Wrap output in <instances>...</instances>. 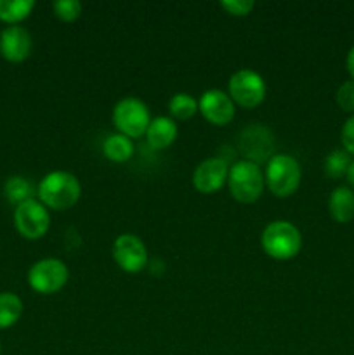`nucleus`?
<instances>
[{"label":"nucleus","instance_id":"nucleus-23","mask_svg":"<svg viewBox=\"0 0 354 355\" xmlns=\"http://www.w3.org/2000/svg\"><path fill=\"white\" fill-rule=\"evenodd\" d=\"M337 104L347 113H354V80H347L337 89Z\"/></svg>","mask_w":354,"mask_h":355},{"label":"nucleus","instance_id":"nucleus-5","mask_svg":"<svg viewBox=\"0 0 354 355\" xmlns=\"http://www.w3.org/2000/svg\"><path fill=\"white\" fill-rule=\"evenodd\" d=\"M113 123L118 128V134L130 139L141 137L151 123L148 106L137 97H124L115 104Z\"/></svg>","mask_w":354,"mask_h":355},{"label":"nucleus","instance_id":"nucleus-21","mask_svg":"<svg viewBox=\"0 0 354 355\" xmlns=\"http://www.w3.org/2000/svg\"><path fill=\"white\" fill-rule=\"evenodd\" d=\"M351 166L349 153L346 149H335L330 153L325 159V172L332 179H340L342 175H347V170Z\"/></svg>","mask_w":354,"mask_h":355},{"label":"nucleus","instance_id":"nucleus-25","mask_svg":"<svg viewBox=\"0 0 354 355\" xmlns=\"http://www.w3.org/2000/svg\"><path fill=\"white\" fill-rule=\"evenodd\" d=\"M342 144L344 149L351 155H354V114L344 123L342 128Z\"/></svg>","mask_w":354,"mask_h":355},{"label":"nucleus","instance_id":"nucleus-8","mask_svg":"<svg viewBox=\"0 0 354 355\" xmlns=\"http://www.w3.org/2000/svg\"><path fill=\"white\" fill-rule=\"evenodd\" d=\"M14 224L17 232L26 239H40L51 225V217L44 205L38 200H26L17 205L14 211Z\"/></svg>","mask_w":354,"mask_h":355},{"label":"nucleus","instance_id":"nucleus-13","mask_svg":"<svg viewBox=\"0 0 354 355\" xmlns=\"http://www.w3.org/2000/svg\"><path fill=\"white\" fill-rule=\"evenodd\" d=\"M31 52V35L26 28L12 24L0 33V54L9 62H23Z\"/></svg>","mask_w":354,"mask_h":355},{"label":"nucleus","instance_id":"nucleus-7","mask_svg":"<svg viewBox=\"0 0 354 355\" xmlns=\"http://www.w3.org/2000/svg\"><path fill=\"white\" fill-rule=\"evenodd\" d=\"M229 97L243 107H255L266 97V82L253 69H238L229 78Z\"/></svg>","mask_w":354,"mask_h":355},{"label":"nucleus","instance_id":"nucleus-17","mask_svg":"<svg viewBox=\"0 0 354 355\" xmlns=\"http://www.w3.org/2000/svg\"><path fill=\"white\" fill-rule=\"evenodd\" d=\"M33 0H0V21L12 24L26 19L33 10Z\"/></svg>","mask_w":354,"mask_h":355},{"label":"nucleus","instance_id":"nucleus-1","mask_svg":"<svg viewBox=\"0 0 354 355\" xmlns=\"http://www.w3.org/2000/svg\"><path fill=\"white\" fill-rule=\"evenodd\" d=\"M80 180L65 170L47 173L38 184V200L45 208L52 210H68L80 200Z\"/></svg>","mask_w":354,"mask_h":355},{"label":"nucleus","instance_id":"nucleus-10","mask_svg":"<svg viewBox=\"0 0 354 355\" xmlns=\"http://www.w3.org/2000/svg\"><path fill=\"white\" fill-rule=\"evenodd\" d=\"M274 149V137L271 130L260 125H252V127L245 128L239 135V151L245 155L248 162L257 163L264 162L273 155Z\"/></svg>","mask_w":354,"mask_h":355},{"label":"nucleus","instance_id":"nucleus-2","mask_svg":"<svg viewBox=\"0 0 354 355\" xmlns=\"http://www.w3.org/2000/svg\"><path fill=\"white\" fill-rule=\"evenodd\" d=\"M264 252L276 260L294 259L302 248V234L292 222L276 220L266 225L260 236Z\"/></svg>","mask_w":354,"mask_h":355},{"label":"nucleus","instance_id":"nucleus-3","mask_svg":"<svg viewBox=\"0 0 354 355\" xmlns=\"http://www.w3.org/2000/svg\"><path fill=\"white\" fill-rule=\"evenodd\" d=\"M228 186L239 203H253L264 189V175L257 163L242 159L229 168Z\"/></svg>","mask_w":354,"mask_h":355},{"label":"nucleus","instance_id":"nucleus-19","mask_svg":"<svg viewBox=\"0 0 354 355\" xmlns=\"http://www.w3.org/2000/svg\"><path fill=\"white\" fill-rule=\"evenodd\" d=\"M169 111L172 114V118H177V120H189L198 111V103L189 94L179 92L176 96H172V99H170Z\"/></svg>","mask_w":354,"mask_h":355},{"label":"nucleus","instance_id":"nucleus-14","mask_svg":"<svg viewBox=\"0 0 354 355\" xmlns=\"http://www.w3.org/2000/svg\"><path fill=\"white\" fill-rule=\"evenodd\" d=\"M177 137V125L174 118L158 116L151 120L148 130H146V139L153 149H165L176 141Z\"/></svg>","mask_w":354,"mask_h":355},{"label":"nucleus","instance_id":"nucleus-22","mask_svg":"<svg viewBox=\"0 0 354 355\" xmlns=\"http://www.w3.org/2000/svg\"><path fill=\"white\" fill-rule=\"evenodd\" d=\"M54 14L62 21H75L82 14V3L78 0H58L52 3Z\"/></svg>","mask_w":354,"mask_h":355},{"label":"nucleus","instance_id":"nucleus-18","mask_svg":"<svg viewBox=\"0 0 354 355\" xmlns=\"http://www.w3.org/2000/svg\"><path fill=\"white\" fill-rule=\"evenodd\" d=\"M23 314V302L14 293H0V329L10 328Z\"/></svg>","mask_w":354,"mask_h":355},{"label":"nucleus","instance_id":"nucleus-4","mask_svg":"<svg viewBox=\"0 0 354 355\" xmlns=\"http://www.w3.org/2000/svg\"><path fill=\"white\" fill-rule=\"evenodd\" d=\"M302 170L297 159L290 155H274L267 162L266 182L271 193L280 198L294 194L301 186Z\"/></svg>","mask_w":354,"mask_h":355},{"label":"nucleus","instance_id":"nucleus-9","mask_svg":"<svg viewBox=\"0 0 354 355\" xmlns=\"http://www.w3.org/2000/svg\"><path fill=\"white\" fill-rule=\"evenodd\" d=\"M113 259L125 272H139L148 263V250L135 234H121L113 243Z\"/></svg>","mask_w":354,"mask_h":355},{"label":"nucleus","instance_id":"nucleus-12","mask_svg":"<svg viewBox=\"0 0 354 355\" xmlns=\"http://www.w3.org/2000/svg\"><path fill=\"white\" fill-rule=\"evenodd\" d=\"M228 163L222 158H207L196 166L193 173V184L200 193L210 194L221 189L228 182Z\"/></svg>","mask_w":354,"mask_h":355},{"label":"nucleus","instance_id":"nucleus-20","mask_svg":"<svg viewBox=\"0 0 354 355\" xmlns=\"http://www.w3.org/2000/svg\"><path fill=\"white\" fill-rule=\"evenodd\" d=\"M3 191H6L7 200L17 205L26 200H31V194H33V187H31L30 180L24 179V177H10L6 182Z\"/></svg>","mask_w":354,"mask_h":355},{"label":"nucleus","instance_id":"nucleus-6","mask_svg":"<svg viewBox=\"0 0 354 355\" xmlns=\"http://www.w3.org/2000/svg\"><path fill=\"white\" fill-rule=\"evenodd\" d=\"M69 270L66 263L59 259H44L33 263L28 272V283L37 293H58L68 283Z\"/></svg>","mask_w":354,"mask_h":355},{"label":"nucleus","instance_id":"nucleus-11","mask_svg":"<svg viewBox=\"0 0 354 355\" xmlns=\"http://www.w3.org/2000/svg\"><path fill=\"white\" fill-rule=\"evenodd\" d=\"M198 110L214 125H228L235 118V103L228 94L219 89H210L201 94Z\"/></svg>","mask_w":354,"mask_h":355},{"label":"nucleus","instance_id":"nucleus-26","mask_svg":"<svg viewBox=\"0 0 354 355\" xmlns=\"http://www.w3.org/2000/svg\"><path fill=\"white\" fill-rule=\"evenodd\" d=\"M346 62H347V69H349L351 76H353V80H354V45L351 47L349 54H347V61Z\"/></svg>","mask_w":354,"mask_h":355},{"label":"nucleus","instance_id":"nucleus-24","mask_svg":"<svg viewBox=\"0 0 354 355\" xmlns=\"http://www.w3.org/2000/svg\"><path fill=\"white\" fill-rule=\"evenodd\" d=\"M221 6L233 16H246L253 9L255 2L253 0H224Z\"/></svg>","mask_w":354,"mask_h":355},{"label":"nucleus","instance_id":"nucleus-27","mask_svg":"<svg viewBox=\"0 0 354 355\" xmlns=\"http://www.w3.org/2000/svg\"><path fill=\"white\" fill-rule=\"evenodd\" d=\"M347 180H349L351 186L354 187V162H351L349 170H347Z\"/></svg>","mask_w":354,"mask_h":355},{"label":"nucleus","instance_id":"nucleus-15","mask_svg":"<svg viewBox=\"0 0 354 355\" xmlns=\"http://www.w3.org/2000/svg\"><path fill=\"white\" fill-rule=\"evenodd\" d=\"M328 210L333 220L339 224H347L354 218V193L349 187H337L330 194Z\"/></svg>","mask_w":354,"mask_h":355},{"label":"nucleus","instance_id":"nucleus-16","mask_svg":"<svg viewBox=\"0 0 354 355\" xmlns=\"http://www.w3.org/2000/svg\"><path fill=\"white\" fill-rule=\"evenodd\" d=\"M103 153L108 159L117 163H124L134 155V142L124 134H113L104 141Z\"/></svg>","mask_w":354,"mask_h":355}]
</instances>
